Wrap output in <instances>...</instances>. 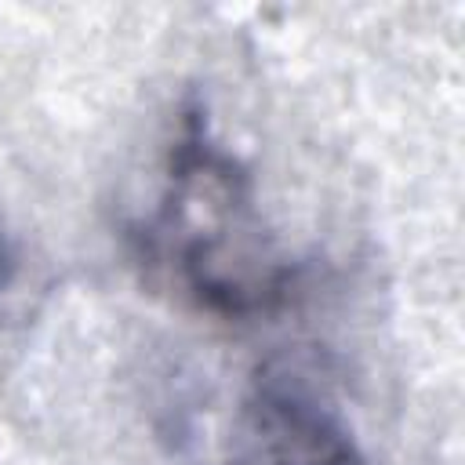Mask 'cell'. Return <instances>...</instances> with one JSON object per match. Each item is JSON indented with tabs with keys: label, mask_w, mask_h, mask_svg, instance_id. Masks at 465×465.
Segmentation results:
<instances>
[{
	"label": "cell",
	"mask_w": 465,
	"mask_h": 465,
	"mask_svg": "<svg viewBox=\"0 0 465 465\" xmlns=\"http://www.w3.org/2000/svg\"><path fill=\"white\" fill-rule=\"evenodd\" d=\"M189 465H367L341 407L298 363L265 360Z\"/></svg>",
	"instance_id": "obj_2"
},
{
	"label": "cell",
	"mask_w": 465,
	"mask_h": 465,
	"mask_svg": "<svg viewBox=\"0 0 465 465\" xmlns=\"http://www.w3.org/2000/svg\"><path fill=\"white\" fill-rule=\"evenodd\" d=\"M124 236L153 291L225 323L280 316L305 294V262L269 229L251 171L214 138L196 94L178 109L153 207Z\"/></svg>",
	"instance_id": "obj_1"
},
{
	"label": "cell",
	"mask_w": 465,
	"mask_h": 465,
	"mask_svg": "<svg viewBox=\"0 0 465 465\" xmlns=\"http://www.w3.org/2000/svg\"><path fill=\"white\" fill-rule=\"evenodd\" d=\"M15 280H18V251H15V240L0 229V305L11 294Z\"/></svg>",
	"instance_id": "obj_3"
}]
</instances>
